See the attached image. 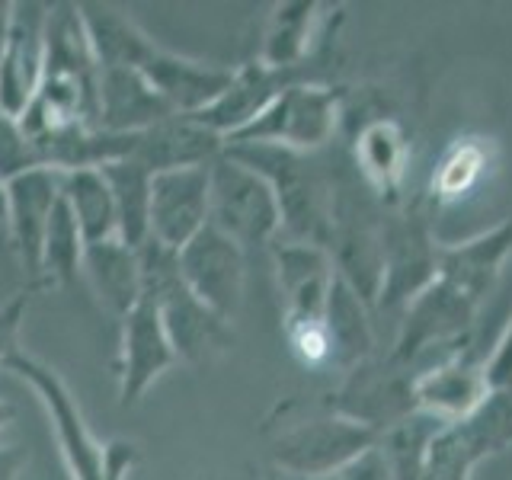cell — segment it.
Segmentation results:
<instances>
[{"label": "cell", "instance_id": "cell-1", "mask_svg": "<svg viewBox=\"0 0 512 480\" xmlns=\"http://www.w3.org/2000/svg\"><path fill=\"white\" fill-rule=\"evenodd\" d=\"M80 16L87 23L96 61L125 64V68L138 71L176 116H196V112L215 106L231 87L234 68L167 52L119 10L80 4Z\"/></svg>", "mask_w": 512, "mask_h": 480}, {"label": "cell", "instance_id": "cell-2", "mask_svg": "<svg viewBox=\"0 0 512 480\" xmlns=\"http://www.w3.org/2000/svg\"><path fill=\"white\" fill-rule=\"evenodd\" d=\"M224 154L269 180L282 215L279 237L311 244L320 250L330 247L333 189H336L333 144L317 154L288 151V148H276V144H228Z\"/></svg>", "mask_w": 512, "mask_h": 480}, {"label": "cell", "instance_id": "cell-3", "mask_svg": "<svg viewBox=\"0 0 512 480\" xmlns=\"http://www.w3.org/2000/svg\"><path fill=\"white\" fill-rule=\"evenodd\" d=\"M276 413L279 420L266 423L269 452L272 464L288 477H336L381 442L378 432L333 413L324 400H288Z\"/></svg>", "mask_w": 512, "mask_h": 480}, {"label": "cell", "instance_id": "cell-4", "mask_svg": "<svg viewBox=\"0 0 512 480\" xmlns=\"http://www.w3.org/2000/svg\"><path fill=\"white\" fill-rule=\"evenodd\" d=\"M138 260L144 295L154 301L160 320H164L176 359L192 368H205L221 359L234 346L231 320L218 317L205 301L192 295V288L180 276V266H176V253L148 240L138 250Z\"/></svg>", "mask_w": 512, "mask_h": 480}, {"label": "cell", "instance_id": "cell-5", "mask_svg": "<svg viewBox=\"0 0 512 480\" xmlns=\"http://www.w3.org/2000/svg\"><path fill=\"white\" fill-rule=\"evenodd\" d=\"M436 215L439 212L423 192L388 208L381 237V292L372 314L384 311L400 317L423 288L436 282L445 247L436 237Z\"/></svg>", "mask_w": 512, "mask_h": 480}, {"label": "cell", "instance_id": "cell-6", "mask_svg": "<svg viewBox=\"0 0 512 480\" xmlns=\"http://www.w3.org/2000/svg\"><path fill=\"white\" fill-rule=\"evenodd\" d=\"M343 103L346 90L333 84H295L282 96H276L260 116L237 135L224 141L228 144H276V148L317 154L327 151L340 135L343 125Z\"/></svg>", "mask_w": 512, "mask_h": 480}, {"label": "cell", "instance_id": "cell-7", "mask_svg": "<svg viewBox=\"0 0 512 480\" xmlns=\"http://www.w3.org/2000/svg\"><path fill=\"white\" fill-rule=\"evenodd\" d=\"M208 224L244 253L272 247L282 234V215L266 176L221 154L208 167Z\"/></svg>", "mask_w": 512, "mask_h": 480}, {"label": "cell", "instance_id": "cell-8", "mask_svg": "<svg viewBox=\"0 0 512 480\" xmlns=\"http://www.w3.org/2000/svg\"><path fill=\"white\" fill-rule=\"evenodd\" d=\"M416 375H420L416 368L394 362L388 352L384 356L375 352V356H368L365 362L343 372L340 388L320 400L333 413L384 436L388 429L410 420L413 413H420V404H416Z\"/></svg>", "mask_w": 512, "mask_h": 480}, {"label": "cell", "instance_id": "cell-9", "mask_svg": "<svg viewBox=\"0 0 512 480\" xmlns=\"http://www.w3.org/2000/svg\"><path fill=\"white\" fill-rule=\"evenodd\" d=\"M480 304L461 295L455 285L436 279L416 295L397 320V336L388 356L420 372L429 352H452L455 346L474 340V320Z\"/></svg>", "mask_w": 512, "mask_h": 480}, {"label": "cell", "instance_id": "cell-10", "mask_svg": "<svg viewBox=\"0 0 512 480\" xmlns=\"http://www.w3.org/2000/svg\"><path fill=\"white\" fill-rule=\"evenodd\" d=\"M512 448V397L490 394L474 413L442 423L426 448L423 480H471L480 461Z\"/></svg>", "mask_w": 512, "mask_h": 480}, {"label": "cell", "instance_id": "cell-11", "mask_svg": "<svg viewBox=\"0 0 512 480\" xmlns=\"http://www.w3.org/2000/svg\"><path fill=\"white\" fill-rule=\"evenodd\" d=\"M0 368L16 378H23L29 388L39 394V400L48 410V420H52L61 458L68 464L71 477L74 480H103L106 445L93 439L90 426L84 423V413L77 407V397L71 394V388L64 384V378L55 372V368L32 359L23 349H13L10 356L0 362Z\"/></svg>", "mask_w": 512, "mask_h": 480}, {"label": "cell", "instance_id": "cell-12", "mask_svg": "<svg viewBox=\"0 0 512 480\" xmlns=\"http://www.w3.org/2000/svg\"><path fill=\"white\" fill-rule=\"evenodd\" d=\"M330 64H333V45L324 48L314 61L301 68H269L263 61H250L244 68H234L231 87L224 96L192 119H199L205 128L228 141L240 128H247L260 112L295 84H330Z\"/></svg>", "mask_w": 512, "mask_h": 480}, {"label": "cell", "instance_id": "cell-13", "mask_svg": "<svg viewBox=\"0 0 512 480\" xmlns=\"http://www.w3.org/2000/svg\"><path fill=\"white\" fill-rule=\"evenodd\" d=\"M346 128V157L349 164L356 167L362 176V183L375 192V196L394 208L400 205L404 196V183H407V170H410V135L404 122L391 112H362V119H349L343 116Z\"/></svg>", "mask_w": 512, "mask_h": 480}, {"label": "cell", "instance_id": "cell-14", "mask_svg": "<svg viewBox=\"0 0 512 480\" xmlns=\"http://www.w3.org/2000/svg\"><path fill=\"white\" fill-rule=\"evenodd\" d=\"M176 266H180V276L192 288V295L205 301L218 317H237L240 304H244L247 253L231 237L208 224L176 253Z\"/></svg>", "mask_w": 512, "mask_h": 480}, {"label": "cell", "instance_id": "cell-15", "mask_svg": "<svg viewBox=\"0 0 512 480\" xmlns=\"http://www.w3.org/2000/svg\"><path fill=\"white\" fill-rule=\"evenodd\" d=\"M272 263L282 295V330L324 324L327 298L336 282V269L327 250L298 244V240H272Z\"/></svg>", "mask_w": 512, "mask_h": 480}, {"label": "cell", "instance_id": "cell-16", "mask_svg": "<svg viewBox=\"0 0 512 480\" xmlns=\"http://www.w3.org/2000/svg\"><path fill=\"white\" fill-rule=\"evenodd\" d=\"M7 189V234L20 269L32 288H42V240L48 231V218L61 199V173L36 167L4 183Z\"/></svg>", "mask_w": 512, "mask_h": 480}, {"label": "cell", "instance_id": "cell-17", "mask_svg": "<svg viewBox=\"0 0 512 480\" xmlns=\"http://www.w3.org/2000/svg\"><path fill=\"white\" fill-rule=\"evenodd\" d=\"M490 397L487 356H480L474 340L455 346L416 375V404L442 423L474 413Z\"/></svg>", "mask_w": 512, "mask_h": 480}, {"label": "cell", "instance_id": "cell-18", "mask_svg": "<svg viewBox=\"0 0 512 480\" xmlns=\"http://www.w3.org/2000/svg\"><path fill=\"white\" fill-rule=\"evenodd\" d=\"M180 362L170 346L154 301L141 295L132 311L122 317V349H119V404L135 407L164 372Z\"/></svg>", "mask_w": 512, "mask_h": 480}, {"label": "cell", "instance_id": "cell-19", "mask_svg": "<svg viewBox=\"0 0 512 480\" xmlns=\"http://www.w3.org/2000/svg\"><path fill=\"white\" fill-rule=\"evenodd\" d=\"M208 167L154 173L148 240L180 253L202 228H208Z\"/></svg>", "mask_w": 512, "mask_h": 480}, {"label": "cell", "instance_id": "cell-20", "mask_svg": "<svg viewBox=\"0 0 512 480\" xmlns=\"http://www.w3.org/2000/svg\"><path fill=\"white\" fill-rule=\"evenodd\" d=\"M45 26H48V4H36V0L13 4L7 45L4 55H0V109L13 119L23 116L42 84Z\"/></svg>", "mask_w": 512, "mask_h": 480}, {"label": "cell", "instance_id": "cell-21", "mask_svg": "<svg viewBox=\"0 0 512 480\" xmlns=\"http://www.w3.org/2000/svg\"><path fill=\"white\" fill-rule=\"evenodd\" d=\"M327 7L317 0H285L276 4L263 29V48L260 58L269 68H301L314 61L324 48L333 45L336 26L343 23L340 7L324 13Z\"/></svg>", "mask_w": 512, "mask_h": 480}, {"label": "cell", "instance_id": "cell-22", "mask_svg": "<svg viewBox=\"0 0 512 480\" xmlns=\"http://www.w3.org/2000/svg\"><path fill=\"white\" fill-rule=\"evenodd\" d=\"M509 256H512V218L493 224L490 231L474 234L471 240H461V244H445L436 279H445L461 295L484 304Z\"/></svg>", "mask_w": 512, "mask_h": 480}, {"label": "cell", "instance_id": "cell-23", "mask_svg": "<svg viewBox=\"0 0 512 480\" xmlns=\"http://www.w3.org/2000/svg\"><path fill=\"white\" fill-rule=\"evenodd\" d=\"M176 116L154 87L125 64H100V119L96 128L116 135H141Z\"/></svg>", "mask_w": 512, "mask_h": 480}, {"label": "cell", "instance_id": "cell-24", "mask_svg": "<svg viewBox=\"0 0 512 480\" xmlns=\"http://www.w3.org/2000/svg\"><path fill=\"white\" fill-rule=\"evenodd\" d=\"M224 154V138L192 116H170L138 135L135 160L151 173L208 167Z\"/></svg>", "mask_w": 512, "mask_h": 480}, {"label": "cell", "instance_id": "cell-25", "mask_svg": "<svg viewBox=\"0 0 512 480\" xmlns=\"http://www.w3.org/2000/svg\"><path fill=\"white\" fill-rule=\"evenodd\" d=\"M496 164V141L487 135H458L448 148L442 151L436 170L429 176V189L423 196L432 202L436 212L448 205H458L471 199L474 192L484 186Z\"/></svg>", "mask_w": 512, "mask_h": 480}, {"label": "cell", "instance_id": "cell-26", "mask_svg": "<svg viewBox=\"0 0 512 480\" xmlns=\"http://www.w3.org/2000/svg\"><path fill=\"white\" fill-rule=\"evenodd\" d=\"M84 279L90 282L93 295L100 304L116 314L119 320L135 308L144 295L141 285V260L138 250L125 247L122 240H103V244H87L84 250Z\"/></svg>", "mask_w": 512, "mask_h": 480}, {"label": "cell", "instance_id": "cell-27", "mask_svg": "<svg viewBox=\"0 0 512 480\" xmlns=\"http://www.w3.org/2000/svg\"><path fill=\"white\" fill-rule=\"evenodd\" d=\"M324 327L333 346V368H340V372H349L352 365H359L378 352L372 308L340 276H336L330 288Z\"/></svg>", "mask_w": 512, "mask_h": 480}, {"label": "cell", "instance_id": "cell-28", "mask_svg": "<svg viewBox=\"0 0 512 480\" xmlns=\"http://www.w3.org/2000/svg\"><path fill=\"white\" fill-rule=\"evenodd\" d=\"M106 176L112 202H116V221H119V240L125 247L141 250L148 244L151 228H148V215H151V180L154 173L138 164L135 157H122L112 160V164L100 167Z\"/></svg>", "mask_w": 512, "mask_h": 480}, {"label": "cell", "instance_id": "cell-29", "mask_svg": "<svg viewBox=\"0 0 512 480\" xmlns=\"http://www.w3.org/2000/svg\"><path fill=\"white\" fill-rule=\"evenodd\" d=\"M61 196L77 218L84 244H103L119 237L116 202L100 170H71L61 173Z\"/></svg>", "mask_w": 512, "mask_h": 480}, {"label": "cell", "instance_id": "cell-30", "mask_svg": "<svg viewBox=\"0 0 512 480\" xmlns=\"http://www.w3.org/2000/svg\"><path fill=\"white\" fill-rule=\"evenodd\" d=\"M84 234L77 228V218L64 202H55V212L48 218V231L42 240V288L48 285H74L84 276Z\"/></svg>", "mask_w": 512, "mask_h": 480}, {"label": "cell", "instance_id": "cell-31", "mask_svg": "<svg viewBox=\"0 0 512 480\" xmlns=\"http://www.w3.org/2000/svg\"><path fill=\"white\" fill-rule=\"evenodd\" d=\"M439 426H442V420L420 410V413H413L410 420L384 432L378 445H381L384 458H388V468H391L394 480H423L426 448H429L432 436L439 432Z\"/></svg>", "mask_w": 512, "mask_h": 480}, {"label": "cell", "instance_id": "cell-32", "mask_svg": "<svg viewBox=\"0 0 512 480\" xmlns=\"http://www.w3.org/2000/svg\"><path fill=\"white\" fill-rule=\"evenodd\" d=\"M36 167H42L39 154L32 148V141L26 138L20 119L7 116V112L0 109V183H7L13 176L36 170Z\"/></svg>", "mask_w": 512, "mask_h": 480}, {"label": "cell", "instance_id": "cell-33", "mask_svg": "<svg viewBox=\"0 0 512 480\" xmlns=\"http://www.w3.org/2000/svg\"><path fill=\"white\" fill-rule=\"evenodd\" d=\"M487 384H490V394L512 397V320L487 356Z\"/></svg>", "mask_w": 512, "mask_h": 480}, {"label": "cell", "instance_id": "cell-34", "mask_svg": "<svg viewBox=\"0 0 512 480\" xmlns=\"http://www.w3.org/2000/svg\"><path fill=\"white\" fill-rule=\"evenodd\" d=\"M26 311H29V288L20 295H13L7 304H0V362L16 349V336H20Z\"/></svg>", "mask_w": 512, "mask_h": 480}, {"label": "cell", "instance_id": "cell-35", "mask_svg": "<svg viewBox=\"0 0 512 480\" xmlns=\"http://www.w3.org/2000/svg\"><path fill=\"white\" fill-rule=\"evenodd\" d=\"M138 464V445L125 442V439H112L106 445V468H103V480H125L132 474V468Z\"/></svg>", "mask_w": 512, "mask_h": 480}, {"label": "cell", "instance_id": "cell-36", "mask_svg": "<svg viewBox=\"0 0 512 480\" xmlns=\"http://www.w3.org/2000/svg\"><path fill=\"white\" fill-rule=\"evenodd\" d=\"M340 477L343 480H394V474L388 468V458H384V452H381V445L368 448V452L352 461Z\"/></svg>", "mask_w": 512, "mask_h": 480}, {"label": "cell", "instance_id": "cell-37", "mask_svg": "<svg viewBox=\"0 0 512 480\" xmlns=\"http://www.w3.org/2000/svg\"><path fill=\"white\" fill-rule=\"evenodd\" d=\"M26 468V452L16 445H0V480H16Z\"/></svg>", "mask_w": 512, "mask_h": 480}, {"label": "cell", "instance_id": "cell-38", "mask_svg": "<svg viewBox=\"0 0 512 480\" xmlns=\"http://www.w3.org/2000/svg\"><path fill=\"white\" fill-rule=\"evenodd\" d=\"M10 16H13V4H10V0H0V55H4V45H7Z\"/></svg>", "mask_w": 512, "mask_h": 480}, {"label": "cell", "instance_id": "cell-39", "mask_svg": "<svg viewBox=\"0 0 512 480\" xmlns=\"http://www.w3.org/2000/svg\"><path fill=\"white\" fill-rule=\"evenodd\" d=\"M0 228H7V189L0 183Z\"/></svg>", "mask_w": 512, "mask_h": 480}, {"label": "cell", "instance_id": "cell-40", "mask_svg": "<svg viewBox=\"0 0 512 480\" xmlns=\"http://www.w3.org/2000/svg\"><path fill=\"white\" fill-rule=\"evenodd\" d=\"M7 423H13V407L10 404H0V429H4Z\"/></svg>", "mask_w": 512, "mask_h": 480}, {"label": "cell", "instance_id": "cell-41", "mask_svg": "<svg viewBox=\"0 0 512 480\" xmlns=\"http://www.w3.org/2000/svg\"><path fill=\"white\" fill-rule=\"evenodd\" d=\"M282 480H301V477H288V474H282ZM314 480H343V477L336 474V477H314Z\"/></svg>", "mask_w": 512, "mask_h": 480}]
</instances>
